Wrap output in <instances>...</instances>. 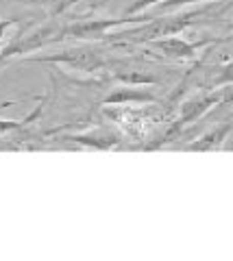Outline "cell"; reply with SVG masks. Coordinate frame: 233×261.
<instances>
[{
  "instance_id": "6da1fadb",
  "label": "cell",
  "mask_w": 233,
  "mask_h": 261,
  "mask_svg": "<svg viewBox=\"0 0 233 261\" xmlns=\"http://www.w3.org/2000/svg\"><path fill=\"white\" fill-rule=\"evenodd\" d=\"M207 9H194V11H172L159 18H148L142 15L144 22H140L138 29L131 31H122V33H109L107 37L114 39H128V42H152V39H162V37H170V35H179L188 27H192L198 18H203Z\"/></svg>"
},
{
  "instance_id": "7a4b0ae2",
  "label": "cell",
  "mask_w": 233,
  "mask_h": 261,
  "mask_svg": "<svg viewBox=\"0 0 233 261\" xmlns=\"http://www.w3.org/2000/svg\"><path fill=\"white\" fill-rule=\"evenodd\" d=\"M220 100H222V87H216V89H212V92L196 94V96L188 98L186 102H181L179 116H176V120L170 124V128H168V133L162 140V144L168 142L170 137H176L186 126L194 124V122H198L200 118L205 116V113H210L212 109H216L220 105ZM162 144H159V146H162Z\"/></svg>"
},
{
  "instance_id": "3957f363",
  "label": "cell",
  "mask_w": 233,
  "mask_h": 261,
  "mask_svg": "<svg viewBox=\"0 0 233 261\" xmlns=\"http://www.w3.org/2000/svg\"><path fill=\"white\" fill-rule=\"evenodd\" d=\"M142 13L140 15H128V18H120V20H74L63 27V39H105L109 35L111 29L116 27H124V24H140Z\"/></svg>"
},
{
  "instance_id": "277c9868",
  "label": "cell",
  "mask_w": 233,
  "mask_h": 261,
  "mask_svg": "<svg viewBox=\"0 0 233 261\" xmlns=\"http://www.w3.org/2000/svg\"><path fill=\"white\" fill-rule=\"evenodd\" d=\"M27 61H46V63H63L70 65L72 70L79 72H98L102 65H105V59L100 57L98 50L94 48H72V50H63V53H53V55H44V57H27Z\"/></svg>"
},
{
  "instance_id": "5b68a950",
  "label": "cell",
  "mask_w": 233,
  "mask_h": 261,
  "mask_svg": "<svg viewBox=\"0 0 233 261\" xmlns=\"http://www.w3.org/2000/svg\"><path fill=\"white\" fill-rule=\"evenodd\" d=\"M218 42V39H200V42H188L179 35H170V37H162V39H152L150 48L166 57V59H172V61H194L198 59V55L203 48H207L210 44Z\"/></svg>"
},
{
  "instance_id": "8992f818",
  "label": "cell",
  "mask_w": 233,
  "mask_h": 261,
  "mask_svg": "<svg viewBox=\"0 0 233 261\" xmlns=\"http://www.w3.org/2000/svg\"><path fill=\"white\" fill-rule=\"evenodd\" d=\"M231 133H233V118H229V120L220 122V124L212 126L210 130H205L203 135H198L194 142L186 146V150L188 152H214V150H222Z\"/></svg>"
},
{
  "instance_id": "52a82bcc",
  "label": "cell",
  "mask_w": 233,
  "mask_h": 261,
  "mask_svg": "<svg viewBox=\"0 0 233 261\" xmlns=\"http://www.w3.org/2000/svg\"><path fill=\"white\" fill-rule=\"evenodd\" d=\"M157 96L150 94L148 89H144V85H128L122 83L120 87H114L111 92L105 96V105H148L155 102Z\"/></svg>"
},
{
  "instance_id": "ba28073f",
  "label": "cell",
  "mask_w": 233,
  "mask_h": 261,
  "mask_svg": "<svg viewBox=\"0 0 233 261\" xmlns=\"http://www.w3.org/2000/svg\"><path fill=\"white\" fill-rule=\"evenodd\" d=\"M68 140L81 144V146H87V148H96V150H109L120 144V137L109 128H96V130H90V133H83V135H72Z\"/></svg>"
},
{
  "instance_id": "9c48e42d",
  "label": "cell",
  "mask_w": 233,
  "mask_h": 261,
  "mask_svg": "<svg viewBox=\"0 0 233 261\" xmlns=\"http://www.w3.org/2000/svg\"><path fill=\"white\" fill-rule=\"evenodd\" d=\"M22 3L44 9L48 18H59V15L70 11L72 7H74L76 3H81V0H22Z\"/></svg>"
},
{
  "instance_id": "30bf717a",
  "label": "cell",
  "mask_w": 233,
  "mask_h": 261,
  "mask_svg": "<svg viewBox=\"0 0 233 261\" xmlns=\"http://www.w3.org/2000/svg\"><path fill=\"white\" fill-rule=\"evenodd\" d=\"M224 85H233V59L227 61L224 65H220L216 70V76L210 81V87L216 89V87H224Z\"/></svg>"
},
{
  "instance_id": "8fae6325",
  "label": "cell",
  "mask_w": 233,
  "mask_h": 261,
  "mask_svg": "<svg viewBox=\"0 0 233 261\" xmlns=\"http://www.w3.org/2000/svg\"><path fill=\"white\" fill-rule=\"evenodd\" d=\"M200 3H210V0H162L155 9L159 13H172V11H181V9H186V7H194Z\"/></svg>"
},
{
  "instance_id": "7c38bea8",
  "label": "cell",
  "mask_w": 233,
  "mask_h": 261,
  "mask_svg": "<svg viewBox=\"0 0 233 261\" xmlns=\"http://www.w3.org/2000/svg\"><path fill=\"white\" fill-rule=\"evenodd\" d=\"M162 0H133L131 3V7H128V15H140V13H144V11H148L150 7H157Z\"/></svg>"
},
{
  "instance_id": "4fadbf2b",
  "label": "cell",
  "mask_w": 233,
  "mask_h": 261,
  "mask_svg": "<svg viewBox=\"0 0 233 261\" xmlns=\"http://www.w3.org/2000/svg\"><path fill=\"white\" fill-rule=\"evenodd\" d=\"M13 24H18V20H0V42L7 39V31H9Z\"/></svg>"
},
{
  "instance_id": "5bb4252c",
  "label": "cell",
  "mask_w": 233,
  "mask_h": 261,
  "mask_svg": "<svg viewBox=\"0 0 233 261\" xmlns=\"http://www.w3.org/2000/svg\"><path fill=\"white\" fill-rule=\"evenodd\" d=\"M5 63H7V59H5V55L0 53V65H5Z\"/></svg>"
},
{
  "instance_id": "9a60e30c",
  "label": "cell",
  "mask_w": 233,
  "mask_h": 261,
  "mask_svg": "<svg viewBox=\"0 0 233 261\" xmlns=\"http://www.w3.org/2000/svg\"><path fill=\"white\" fill-rule=\"evenodd\" d=\"M231 29H233V24H231Z\"/></svg>"
}]
</instances>
